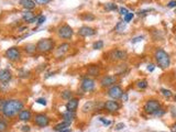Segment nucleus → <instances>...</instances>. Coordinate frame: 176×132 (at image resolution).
<instances>
[{
	"mask_svg": "<svg viewBox=\"0 0 176 132\" xmlns=\"http://www.w3.org/2000/svg\"><path fill=\"white\" fill-rule=\"evenodd\" d=\"M95 86H96L95 81H93L91 78H88V77H86V78H84V79H83L82 85H80L82 89L84 90V92H93V90L95 89Z\"/></svg>",
	"mask_w": 176,
	"mask_h": 132,
	"instance_id": "10",
	"label": "nucleus"
},
{
	"mask_svg": "<svg viewBox=\"0 0 176 132\" xmlns=\"http://www.w3.org/2000/svg\"><path fill=\"white\" fill-rule=\"evenodd\" d=\"M72 97H73V92H70V90H64V92H62V98L63 99L70 100V99H72Z\"/></svg>",
	"mask_w": 176,
	"mask_h": 132,
	"instance_id": "26",
	"label": "nucleus"
},
{
	"mask_svg": "<svg viewBox=\"0 0 176 132\" xmlns=\"http://www.w3.org/2000/svg\"><path fill=\"white\" fill-rule=\"evenodd\" d=\"M99 120L101 121V122H102V123H104V124H106V126H109V124H110V121L106 120L105 118H100Z\"/></svg>",
	"mask_w": 176,
	"mask_h": 132,
	"instance_id": "43",
	"label": "nucleus"
},
{
	"mask_svg": "<svg viewBox=\"0 0 176 132\" xmlns=\"http://www.w3.org/2000/svg\"><path fill=\"white\" fill-rule=\"evenodd\" d=\"M70 122H67V121H63V122L59 123V124L55 127L54 129H55L56 131L61 132L62 130H64V129H66V128H70Z\"/></svg>",
	"mask_w": 176,
	"mask_h": 132,
	"instance_id": "22",
	"label": "nucleus"
},
{
	"mask_svg": "<svg viewBox=\"0 0 176 132\" xmlns=\"http://www.w3.org/2000/svg\"><path fill=\"white\" fill-rule=\"evenodd\" d=\"M61 132H70V128H66L64 130H62Z\"/></svg>",
	"mask_w": 176,
	"mask_h": 132,
	"instance_id": "50",
	"label": "nucleus"
},
{
	"mask_svg": "<svg viewBox=\"0 0 176 132\" xmlns=\"http://www.w3.org/2000/svg\"><path fill=\"white\" fill-rule=\"evenodd\" d=\"M6 57L8 60H10L12 62H16V61H19L21 55H20V51L17 47H10L6 51Z\"/></svg>",
	"mask_w": 176,
	"mask_h": 132,
	"instance_id": "7",
	"label": "nucleus"
},
{
	"mask_svg": "<svg viewBox=\"0 0 176 132\" xmlns=\"http://www.w3.org/2000/svg\"><path fill=\"white\" fill-rule=\"evenodd\" d=\"M70 44L68 43H63V44H61V45L57 47V50H56V54H57V56L59 55H64V53L70 50Z\"/></svg>",
	"mask_w": 176,
	"mask_h": 132,
	"instance_id": "19",
	"label": "nucleus"
},
{
	"mask_svg": "<svg viewBox=\"0 0 176 132\" xmlns=\"http://www.w3.org/2000/svg\"><path fill=\"white\" fill-rule=\"evenodd\" d=\"M78 107V99L77 98H72L68 100V103H66V110L68 111H75Z\"/></svg>",
	"mask_w": 176,
	"mask_h": 132,
	"instance_id": "16",
	"label": "nucleus"
},
{
	"mask_svg": "<svg viewBox=\"0 0 176 132\" xmlns=\"http://www.w3.org/2000/svg\"><path fill=\"white\" fill-rule=\"evenodd\" d=\"M175 13H176V8H175Z\"/></svg>",
	"mask_w": 176,
	"mask_h": 132,
	"instance_id": "52",
	"label": "nucleus"
},
{
	"mask_svg": "<svg viewBox=\"0 0 176 132\" xmlns=\"http://www.w3.org/2000/svg\"><path fill=\"white\" fill-rule=\"evenodd\" d=\"M123 94V90L122 88L120 86H118V85H113L109 88V90H108V96L110 98H112L113 100H117L119 98H121Z\"/></svg>",
	"mask_w": 176,
	"mask_h": 132,
	"instance_id": "6",
	"label": "nucleus"
},
{
	"mask_svg": "<svg viewBox=\"0 0 176 132\" xmlns=\"http://www.w3.org/2000/svg\"><path fill=\"white\" fill-rule=\"evenodd\" d=\"M95 33H96V31H95L93 28H90V27H87V25H84V27L79 28V30H78V35H80V36H84V38L93 36V35H95Z\"/></svg>",
	"mask_w": 176,
	"mask_h": 132,
	"instance_id": "12",
	"label": "nucleus"
},
{
	"mask_svg": "<svg viewBox=\"0 0 176 132\" xmlns=\"http://www.w3.org/2000/svg\"><path fill=\"white\" fill-rule=\"evenodd\" d=\"M161 92H162V95H163L164 97H167V98L172 97V92H171L170 89H165V88H161Z\"/></svg>",
	"mask_w": 176,
	"mask_h": 132,
	"instance_id": "32",
	"label": "nucleus"
},
{
	"mask_svg": "<svg viewBox=\"0 0 176 132\" xmlns=\"http://www.w3.org/2000/svg\"><path fill=\"white\" fill-rule=\"evenodd\" d=\"M154 68H155V67H154L153 64H149V65H147V70H149V72H153Z\"/></svg>",
	"mask_w": 176,
	"mask_h": 132,
	"instance_id": "46",
	"label": "nucleus"
},
{
	"mask_svg": "<svg viewBox=\"0 0 176 132\" xmlns=\"http://www.w3.org/2000/svg\"><path fill=\"white\" fill-rule=\"evenodd\" d=\"M7 123L5 122V121L0 120V132H3L7 130Z\"/></svg>",
	"mask_w": 176,
	"mask_h": 132,
	"instance_id": "34",
	"label": "nucleus"
},
{
	"mask_svg": "<svg viewBox=\"0 0 176 132\" xmlns=\"http://www.w3.org/2000/svg\"><path fill=\"white\" fill-rule=\"evenodd\" d=\"M105 9L107 11H113V10L117 9V6L115 3H112V2H109V3H107L105 6Z\"/></svg>",
	"mask_w": 176,
	"mask_h": 132,
	"instance_id": "29",
	"label": "nucleus"
},
{
	"mask_svg": "<svg viewBox=\"0 0 176 132\" xmlns=\"http://www.w3.org/2000/svg\"><path fill=\"white\" fill-rule=\"evenodd\" d=\"M133 17H134V13H131V12H129V13H127L124 17H123V21L126 23L130 22L132 19H133Z\"/></svg>",
	"mask_w": 176,
	"mask_h": 132,
	"instance_id": "30",
	"label": "nucleus"
},
{
	"mask_svg": "<svg viewBox=\"0 0 176 132\" xmlns=\"http://www.w3.org/2000/svg\"><path fill=\"white\" fill-rule=\"evenodd\" d=\"M22 19L28 23H34L35 21H38V17H35L33 12L30 10H27L22 13Z\"/></svg>",
	"mask_w": 176,
	"mask_h": 132,
	"instance_id": "15",
	"label": "nucleus"
},
{
	"mask_svg": "<svg viewBox=\"0 0 176 132\" xmlns=\"http://www.w3.org/2000/svg\"><path fill=\"white\" fill-rule=\"evenodd\" d=\"M75 117H76L75 111H68L67 110L66 112L63 114V119H64V121H67V122H72L75 119Z\"/></svg>",
	"mask_w": 176,
	"mask_h": 132,
	"instance_id": "20",
	"label": "nucleus"
},
{
	"mask_svg": "<svg viewBox=\"0 0 176 132\" xmlns=\"http://www.w3.org/2000/svg\"><path fill=\"white\" fill-rule=\"evenodd\" d=\"M126 27H127V23L124 22V21H120V22H118L117 25H116V31H117V32H123V31L126 30Z\"/></svg>",
	"mask_w": 176,
	"mask_h": 132,
	"instance_id": "24",
	"label": "nucleus"
},
{
	"mask_svg": "<svg viewBox=\"0 0 176 132\" xmlns=\"http://www.w3.org/2000/svg\"><path fill=\"white\" fill-rule=\"evenodd\" d=\"M152 11V9H145V10H140L139 11V14L140 16H144V14H147V12H151Z\"/></svg>",
	"mask_w": 176,
	"mask_h": 132,
	"instance_id": "42",
	"label": "nucleus"
},
{
	"mask_svg": "<svg viewBox=\"0 0 176 132\" xmlns=\"http://www.w3.org/2000/svg\"><path fill=\"white\" fill-rule=\"evenodd\" d=\"M154 58L156 61L158 65L162 69H166L170 67L171 65V57L170 55L162 49H158L154 52Z\"/></svg>",
	"mask_w": 176,
	"mask_h": 132,
	"instance_id": "2",
	"label": "nucleus"
},
{
	"mask_svg": "<svg viewBox=\"0 0 176 132\" xmlns=\"http://www.w3.org/2000/svg\"><path fill=\"white\" fill-rule=\"evenodd\" d=\"M19 119L21 121L31 120V111L28 109H22L19 112Z\"/></svg>",
	"mask_w": 176,
	"mask_h": 132,
	"instance_id": "18",
	"label": "nucleus"
},
{
	"mask_svg": "<svg viewBox=\"0 0 176 132\" xmlns=\"http://www.w3.org/2000/svg\"><path fill=\"white\" fill-rule=\"evenodd\" d=\"M35 101L38 103H40V105H42V106H46V100H45L44 98H39V99H36Z\"/></svg>",
	"mask_w": 176,
	"mask_h": 132,
	"instance_id": "39",
	"label": "nucleus"
},
{
	"mask_svg": "<svg viewBox=\"0 0 176 132\" xmlns=\"http://www.w3.org/2000/svg\"><path fill=\"white\" fill-rule=\"evenodd\" d=\"M20 5L23 7L25 10H32L35 8V2L33 0H20Z\"/></svg>",
	"mask_w": 176,
	"mask_h": 132,
	"instance_id": "17",
	"label": "nucleus"
},
{
	"mask_svg": "<svg viewBox=\"0 0 176 132\" xmlns=\"http://www.w3.org/2000/svg\"><path fill=\"white\" fill-rule=\"evenodd\" d=\"M164 114H165V110H163L162 108H160V109L156 110V111H155L153 115L155 116V117H162V116L164 115Z\"/></svg>",
	"mask_w": 176,
	"mask_h": 132,
	"instance_id": "33",
	"label": "nucleus"
},
{
	"mask_svg": "<svg viewBox=\"0 0 176 132\" xmlns=\"http://www.w3.org/2000/svg\"><path fill=\"white\" fill-rule=\"evenodd\" d=\"M160 108H161V103L158 100H155V99H150L144 105V111L149 115H153Z\"/></svg>",
	"mask_w": 176,
	"mask_h": 132,
	"instance_id": "4",
	"label": "nucleus"
},
{
	"mask_svg": "<svg viewBox=\"0 0 176 132\" xmlns=\"http://www.w3.org/2000/svg\"><path fill=\"white\" fill-rule=\"evenodd\" d=\"M121 98H122L123 101H128V94H127V92H123Z\"/></svg>",
	"mask_w": 176,
	"mask_h": 132,
	"instance_id": "45",
	"label": "nucleus"
},
{
	"mask_svg": "<svg viewBox=\"0 0 176 132\" xmlns=\"http://www.w3.org/2000/svg\"><path fill=\"white\" fill-rule=\"evenodd\" d=\"M34 123L36 126L41 127V128H44V127H47L48 123H50V119L46 115H43V114H39V115H35L34 117Z\"/></svg>",
	"mask_w": 176,
	"mask_h": 132,
	"instance_id": "8",
	"label": "nucleus"
},
{
	"mask_svg": "<svg viewBox=\"0 0 176 132\" xmlns=\"http://www.w3.org/2000/svg\"><path fill=\"white\" fill-rule=\"evenodd\" d=\"M143 39H144V36H142V35H141V36H136V38H134V39H132V40H131V43H132V44H134V43L141 42Z\"/></svg>",
	"mask_w": 176,
	"mask_h": 132,
	"instance_id": "37",
	"label": "nucleus"
},
{
	"mask_svg": "<svg viewBox=\"0 0 176 132\" xmlns=\"http://www.w3.org/2000/svg\"><path fill=\"white\" fill-rule=\"evenodd\" d=\"M171 114H172V117L173 118H176V108H172V110H171Z\"/></svg>",
	"mask_w": 176,
	"mask_h": 132,
	"instance_id": "47",
	"label": "nucleus"
},
{
	"mask_svg": "<svg viewBox=\"0 0 176 132\" xmlns=\"http://www.w3.org/2000/svg\"><path fill=\"white\" fill-rule=\"evenodd\" d=\"M171 130H172V132H176V123H174L173 126L171 127Z\"/></svg>",
	"mask_w": 176,
	"mask_h": 132,
	"instance_id": "49",
	"label": "nucleus"
},
{
	"mask_svg": "<svg viewBox=\"0 0 176 132\" xmlns=\"http://www.w3.org/2000/svg\"><path fill=\"white\" fill-rule=\"evenodd\" d=\"M167 8H176V0H172L167 3Z\"/></svg>",
	"mask_w": 176,
	"mask_h": 132,
	"instance_id": "41",
	"label": "nucleus"
},
{
	"mask_svg": "<svg viewBox=\"0 0 176 132\" xmlns=\"http://www.w3.org/2000/svg\"><path fill=\"white\" fill-rule=\"evenodd\" d=\"M94 107H95L94 101H87V103L84 105V107H83V111H84V112L91 111V110L94 109Z\"/></svg>",
	"mask_w": 176,
	"mask_h": 132,
	"instance_id": "23",
	"label": "nucleus"
},
{
	"mask_svg": "<svg viewBox=\"0 0 176 132\" xmlns=\"http://www.w3.org/2000/svg\"><path fill=\"white\" fill-rule=\"evenodd\" d=\"M174 99H175V101H176V95H175V97H174Z\"/></svg>",
	"mask_w": 176,
	"mask_h": 132,
	"instance_id": "51",
	"label": "nucleus"
},
{
	"mask_svg": "<svg viewBox=\"0 0 176 132\" xmlns=\"http://www.w3.org/2000/svg\"><path fill=\"white\" fill-rule=\"evenodd\" d=\"M119 11H120V14H121V16H123V17H124L127 13H129L128 9H127V8H123V7H121V8H120V10H119Z\"/></svg>",
	"mask_w": 176,
	"mask_h": 132,
	"instance_id": "40",
	"label": "nucleus"
},
{
	"mask_svg": "<svg viewBox=\"0 0 176 132\" xmlns=\"http://www.w3.org/2000/svg\"><path fill=\"white\" fill-rule=\"evenodd\" d=\"M22 131H23V132H29L30 131V127L29 126H23V127H22Z\"/></svg>",
	"mask_w": 176,
	"mask_h": 132,
	"instance_id": "48",
	"label": "nucleus"
},
{
	"mask_svg": "<svg viewBox=\"0 0 176 132\" xmlns=\"http://www.w3.org/2000/svg\"><path fill=\"white\" fill-rule=\"evenodd\" d=\"M82 19L83 20H86V21H93L95 20V16H93L91 13H85V14H83L82 16Z\"/></svg>",
	"mask_w": 176,
	"mask_h": 132,
	"instance_id": "31",
	"label": "nucleus"
},
{
	"mask_svg": "<svg viewBox=\"0 0 176 132\" xmlns=\"http://www.w3.org/2000/svg\"><path fill=\"white\" fill-rule=\"evenodd\" d=\"M117 81V78L116 76H112V75H107V76H104L100 81V85L102 87H110L113 86V84Z\"/></svg>",
	"mask_w": 176,
	"mask_h": 132,
	"instance_id": "11",
	"label": "nucleus"
},
{
	"mask_svg": "<svg viewBox=\"0 0 176 132\" xmlns=\"http://www.w3.org/2000/svg\"><path fill=\"white\" fill-rule=\"evenodd\" d=\"M99 72L100 70L98 65H90L88 67V74L90 76H97V75H99Z\"/></svg>",
	"mask_w": 176,
	"mask_h": 132,
	"instance_id": "21",
	"label": "nucleus"
},
{
	"mask_svg": "<svg viewBox=\"0 0 176 132\" xmlns=\"http://www.w3.org/2000/svg\"><path fill=\"white\" fill-rule=\"evenodd\" d=\"M104 47V42L102 41H97V42H95L94 45H93V49L94 50H101Z\"/></svg>",
	"mask_w": 176,
	"mask_h": 132,
	"instance_id": "28",
	"label": "nucleus"
},
{
	"mask_svg": "<svg viewBox=\"0 0 176 132\" xmlns=\"http://www.w3.org/2000/svg\"><path fill=\"white\" fill-rule=\"evenodd\" d=\"M109 56L113 61H124L128 57V53L126 51H122V50H115V51L110 52Z\"/></svg>",
	"mask_w": 176,
	"mask_h": 132,
	"instance_id": "9",
	"label": "nucleus"
},
{
	"mask_svg": "<svg viewBox=\"0 0 176 132\" xmlns=\"http://www.w3.org/2000/svg\"><path fill=\"white\" fill-rule=\"evenodd\" d=\"M24 51L27 52V53L32 54V53H34L36 51V45H34V44H27V45L24 46Z\"/></svg>",
	"mask_w": 176,
	"mask_h": 132,
	"instance_id": "25",
	"label": "nucleus"
},
{
	"mask_svg": "<svg viewBox=\"0 0 176 132\" xmlns=\"http://www.w3.org/2000/svg\"><path fill=\"white\" fill-rule=\"evenodd\" d=\"M123 128H124V123H122V122H121V123H118L117 126H116V129H117V130H121Z\"/></svg>",
	"mask_w": 176,
	"mask_h": 132,
	"instance_id": "44",
	"label": "nucleus"
},
{
	"mask_svg": "<svg viewBox=\"0 0 176 132\" xmlns=\"http://www.w3.org/2000/svg\"><path fill=\"white\" fill-rule=\"evenodd\" d=\"M23 109V103L18 99H9L5 101V105L2 107V115L7 118H12L16 115H19V112Z\"/></svg>",
	"mask_w": 176,
	"mask_h": 132,
	"instance_id": "1",
	"label": "nucleus"
},
{
	"mask_svg": "<svg viewBox=\"0 0 176 132\" xmlns=\"http://www.w3.org/2000/svg\"><path fill=\"white\" fill-rule=\"evenodd\" d=\"M105 109H107L108 111H110V112H113V111H118V110L120 109V105L116 101V100H108L107 103H105Z\"/></svg>",
	"mask_w": 176,
	"mask_h": 132,
	"instance_id": "13",
	"label": "nucleus"
},
{
	"mask_svg": "<svg viewBox=\"0 0 176 132\" xmlns=\"http://www.w3.org/2000/svg\"><path fill=\"white\" fill-rule=\"evenodd\" d=\"M12 78V74L9 69H0V81L1 83H9Z\"/></svg>",
	"mask_w": 176,
	"mask_h": 132,
	"instance_id": "14",
	"label": "nucleus"
},
{
	"mask_svg": "<svg viewBox=\"0 0 176 132\" xmlns=\"http://www.w3.org/2000/svg\"><path fill=\"white\" fill-rule=\"evenodd\" d=\"M45 20H46V18L44 17V16H40V17L38 18V24H43V23L45 22Z\"/></svg>",
	"mask_w": 176,
	"mask_h": 132,
	"instance_id": "38",
	"label": "nucleus"
},
{
	"mask_svg": "<svg viewBox=\"0 0 176 132\" xmlns=\"http://www.w3.org/2000/svg\"><path fill=\"white\" fill-rule=\"evenodd\" d=\"M29 75H30V72H27V70H20V72H19V76L22 77V78H24V77H29Z\"/></svg>",
	"mask_w": 176,
	"mask_h": 132,
	"instance_id": "36",
	"label": "nucleus"
},
{
	"mask_svg": "<svg viewBox=\"0 0 176 132\" xmlns=\"http://www.w3.org/2000/svg\"><path fill=\"white\" fill-rule=\"evenodd\" d=\"M136 86L138 88H140V89H145L147 87V81L145 79H143V81H139L136 83Z\"/></svg>",
	"mask_w": 176,
	"mask_h": 132,
	"instance_id": "27",
	"label": "nucleus"
},
{
	"mask_svg": "<svg viewBox=\"0 0 176 132\" xmlns=\"http://www.w3.org/2000/svg\"><path fill=\"white\" fill-rule=\"evenodd\" d=\"M54 41L51 39H41L36 43V51L41 52V53H47L51 52L54 49Z\"/></svg>",
	"mask_w": 176,
	"mask_h": 132,
	"instance_id": "3",
	"label": "nucleus"
},
{
	"mask_svg": "<svg viewBox=\"0 0 176 132\" xmlns=\"http://www.w3.org/2000/svg\"><path fill=\"white\" fill-rule=\"evenodd\" d=\"M57 34L62 39H70L74 34V32L68 24H63L57 29Z\"/></svg>",
	"mask_w": 176,
	"mask_h": 132,
	"instance_id": "5",
	"label": "nucleus"
},
{
	"mask_svg": "<svg viewBox=\"0 0 176 132\" xmlns=\"http://www.w3.org/2000/svg\"><path fill=\"white\" fill-rule=\"evenodd\" d=\"M36 5H46L48 2H51L52 0H33Z\"/></svg>",
	"mask_w": 176,
	"mask_h": 132,
	"instance_id": "35",
	"label": "nucleus"
}]
</instances>
